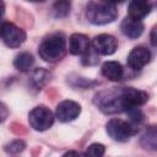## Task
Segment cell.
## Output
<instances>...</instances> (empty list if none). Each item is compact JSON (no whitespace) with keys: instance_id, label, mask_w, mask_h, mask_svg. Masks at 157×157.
Listing matches in <instances>:
<instances>
[{"instance_id":"obj_1","label":"cell","mask_w":157,"mask_h":157,"mask_svg":"<svg viewBox=\"0 0 157 157\" xmlns=\"http://www.w3.org/2000/svg\"><path fill=\"white\" fill-rule=\"evenodd\" d=\"M148 94L132 87H121L113 91H105L96 96V104L107 114L128 112L145 104Z\"/></svg>"},{"instance_id":"obj_19","label":"cell","mask_w":157,"mask_h":157,"mask_svg":"<svg viewBox=\"0 0 157 157\" xmlns=\"http://www.w3.org/2000/svg\"><path fill=\"white\" fill-rule=\"evenodd\" d=\"M144 140H148L147 144L145 145L146 148L156 150V130H155V126H151L146 131V134L144 135Z\"/></svg>"},{"instance_id":"obj_9","label":"cell","mask_w":157,"mask_h":157,"mask_svg":"<svg viewBox=\"0 0 157 157\" xmlns=\"http://www.w3.org/2000/svg\"><path fill=\"white\" fill-rule=\"evenodd\" d=\"M151 60V52L144 45L135 47L128 55V65L132 70H140Z\"/></svg>"},{"instance_id":"obj_22","label":"cell","mask_w":157,"mask_h":157,"mask_svg":"<svg viewBox=\"0 0 157 157\" xmlns=\"http://www.w3.org/2000/svg\"><path fill=\"white\" fill-rule=\"evenodd\" d=\"M155 32H156V28L152 29V34H151V42H152V45H156V40H155Z\"/></svg>"},{"instance_id":"obj_8","label":"cell","mask_w":157,"mask_h":157,"mask_svg":"<svg viewBox=\"0 0 157 157\" xmlns=\"http://www.w3.org/2000/svg\"><path fill=\"white\" fill-rule=\"evenodd\" d=\"M92 47H93V50L97 54L112 55V54L115 53V50L118 48V42L113 36L102 33V34H98L93 38Z\"/></svg>"},{"instance_id":"obj_14","label":"cell","mask_w":157,"mask_h":157,"mask_svg":"<svg viewBox=\"0 0 157 157\" xmlns=\"http://www.w3.org/2000/svg\"><path fill=\"white\" fill-rule=\"evenodd\" d=\"M33 63H34V59H33L32 54H29V53H27V52H22V53H20V54L15 58V60H13V66H15L17 70L25 72V71H28V70L32 67Z\"/></svg>"},{"instance_id":"obj_10","label":"cell","mask_w":157,"mask_h":157,"mask_svg":"<svg viewBox=\"0 0 157 157\" xmlns=\"http://www.w3.org/2000/svg\"><path fill=\"white\" fill-rule=\"evenodd\" d=\"M152 9L150 0H131L128 7V17L141 21L146 17Z\"/></svg>"},{"instance_id":"obj_5","label":"cell","mask_w":157,"mask_h":157,"mask_svg":"<svg viewBox=\"0 0 157 157\" xmlns=\"http://www.w3.org/2000/svg\"><path fill=\"white\" fill-rule=\"evenodd\" d=\"M105 128H107L108 135L113 140L119 142L128 141L136 132V129L131 125V123H128L121 119H110L107 123Z\"/></svg>"},{"instance_id":"obj_23","label":"cell","mask_w":157,"mask_h":157,"mask_svg":"<svg viewBox=\"0 0 157 157\" xmlns=\"http://www.w3.org/2000/svg\"><path fill=\"white\" fill-rule=\"evenodd\" d=\"M107 1H109V2L113 4V5H117V4H121L124 0H107Z\"/></svg>"},{"instance_id":"obj_17","label":"cell","mask_w":157,"mask_h":157,"mask_svg":"<svg viewBox=\"0 0 157 157\" xmlns=\"http://www.w3.org/2000/svg\"><path fill=\"white\" fill-rule=\"evenodd\" d=\"M26 144L22 140H13L5 146V151L9 153H20L25 150Z\"/></svg>"},{"instance_id":"obj_2","label":"cell","mask_w":157,"mask_h":157,"mask_svg":"<svg viewBox=\"0 0 157 157\" xmlns=\"http://www.w3.org/2000/svg\"><path fill=\"white\" fill-rule=\"evenodd\" d=\"M118 16L115 5L107 0H91L86 7V17L92 25H107L113 22Z\"/></svg>"},{"instance_id":"obj_13","label":"cell","mask_w":157,"mask_h":157,"mask_svg":"<svg viewBox=\"0 0 157 157\" xmlns=\"http://www.w3.org/2000/svg\"><path fill=\"white\" fill-rule=\"evenodd\" d=\"M123 74V66L118 61H105L102 65V75L110 81H119Z\"/></svg>"},{"instance_id":"obj_4","label":"cell","mask_w":157,"mask_h":157,"mask_svg":"<svg viewBox=\"0 0 157 157\" xmlns=\"http://www.w3.org/2000/svg\"><path fill=\"white\" fill-rule=\"evenodd\" d=\"M29 125L37 131H44L49 129L54 123V114L45 105H38L29 112Z\"/></svg>"},{"instance_id":"obj_20","label":"cell","mask_w":157,"mask_h":157,"mask_svg":"<svg viewBox=\"0 0 157 157\" xmlns=\"http://www.w3.org/2000/svg\"><path fill=\"white\" fill-rule=\"evenodd\" d=\"M7 117H9V109H7L6 104L0 101V123L5 121Z\"/></svg>"},{"instance_id":"obj_18","label":"cell","mask_w":157,"mask_h":157,"mask_svg":"<svg viewBox=\"0 0 157 157\" xmlns=\"http://www.w3.org/2000/svg\"><path fill=\"white\" fill-rule=\"evenodd\" d=\"M104 151H105L104 145L96 142V144H92V145H90V146L87 147V150H86L85 155L94 156V157H101V156H103V155H104Z\"/></svg>"},{"instance_id":"obj_11","label":"cell","mask_w":157,"mask_h":157,"mask_svg":"<svg viewBox=\"0 0 157 157\" xmlns=\"http://www.w3.org/2000/svg\"><path fill=\"white\" fill-rule=\"evenodd\" d=\"M69 50L72 55H83L90 50L88 37L82 33H74L69 39Z\"/></svg>"},{"instance_id":"obj_16","label":"cell","mask_w":157,"mask_h":157,"mask_svg":"<svg viewBox=\"0 0 157 157\" xmlns=\"http://www.w3.org/2000/svg\"><path fill=\"white\" fill-rule=\"evenodd\" d=\"M71 10V2L70 0H56L53 5V16L55 18H63L66 17L70 13Z\"/></svg>"},{"instance_id":"obj_7","label":"cell","mask_w":157,"mask_h":157,"mask_svg":"<svg viewBox=\"0 0 157 157\" xmlns=\"http://www.w3.org/2000/svg\"><path fill=\"white\" fill-rule=\"evenodd\" d=\"M80 113H81V105L75 101H70V99L60 102L55 110L56 118L63 123L75 120L80 115Z\"/></svg>"},{"instance_id":"obj_21","label":"cell","mask_w":157,"mask_h":157,"mask_svg":"<svg viewBox=\"0 0 157 157\" xmlns=\"http://www.w3.org/2000/svg\"><path fill=\"white\" fill-rule=\"evenodd\" d=\"M4 12H5V4L2 0H0V17L4 15Z\"/></svg>"},{"instance_id":"obj_15","label":"cell","mask_w":157,"mask_h":157,"mask_svg":"<svg viewBox=\"0 0 157 157\" xmlns=\"http://www.w3.org/2000/svg\"><path fill=\"white\" fill-rule=\"evenodd\" d=\"M49 80H50V72L47 71L45 69H36L31 76V82L37 90H40L43 86H45V83Z\"/></svg>"},{"instance_id":"obj_6","label":"cell","mask_w":157,"mask_h":157,"mask_svg":"<svg viewBox=\"0 0 157 157\" xmlns=\"http://www.w3.org/2000/svg\"><path fill=\"white\" fill-rule=\"evenodd\" d=\"M0 37L10 48H18L26 40L25 31L11 22H4L0 26Z\"/></svg>"},{"instance_id":"obj_24","label":"cell","mask_w":157,"mask_h":157,"mask_svg":"<svg viewBox=\"0 0 157 157\" xmlns=\"http://www.w3.org/2000/svg\"><path fill=\"white\" fill-rule=\"evenodd\" d=\"M29 1H43V0H29Z\"/></svg>"},{"instance_id":"obj_12","label":"cell","mask_w":157,"mask_h":157,"mask_svg":"<svg viewBox=\"0 0 157 157\" xmlns=\"http://www.w3.org/2000/svg\"><path fill=\"white\" fill-rule=\"evenodd\" d=\"M120 29L123 32L124 36H126L128 38L131 39H136L137 37H140L144 32V25L141 21L126 17L123 20L121 25H120Z\"/></svg>"},{"instance_id":"obj_3","label":"cell","mask_w":157,"mask_h":157,"mask_svg":"<svg viewBox=\"0 0 157 157\" xmlns=\"http://www.w3.org/2000/svg\"><path fill=\"white\" fill-rule=\"evenodd\" d=\"M39 56L47 63L61 60L66 53V40L61 33H54L47 37L39 45Z\"/></svg>"}]
</instances>
